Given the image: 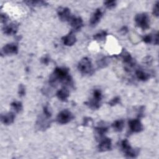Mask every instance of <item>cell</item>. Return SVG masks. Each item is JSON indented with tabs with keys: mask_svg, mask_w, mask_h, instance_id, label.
Instances as JSON below:
<instances>
[{
	"mask_svg": "<svg viewBox=\"0 0 159 159\" xmlns=\"http://www.w3.org/2000/svg\"><path fill=\"white\" fill-rule=\"evenodd\" d=\"M57 82H60L63 84L71 86L73 81L69 73V69L66 67H57L49 78V83L53 85Z\"/></svg>",
	"mask_w": 159,
	"mask_h": 159,
	"instance_id": "obj_1",
	"label": "cell"
},
{
	"mask_svg": "<svg viewBox=\"0 0 159 159\" xmlns=\"http://www.w3.org/2000/svg\"><path fill=\"white\" fill-rule=\"evenodd\" d=\"M78 69L83 75H91L94 73L91 61L88 57H84L80 61L78 65Z\"/></svg>",
	"mask_w": 159,
	"mask_h": 159,
	"instance_id": "obj_2",
	"label": "cell"
},
{
	"mask_svg": "<svg viewBox=\"0 0 159 159\" xmlns=\"http://www.w3.org/2000/svg\"><path fill=\"white\" fill-rule=\"evenodd\" d=\"M135 22L136 25L143 30L150 27V18L145 12L137 14L135 17Z\"/></svg>",
	"mask_w": 159,
	"mask_h": 159,
	"instance_id": "obj_3",
	"label": "cell"
},
{
	"mask_svg": "<svg viewBox=\"0 0 159 159\" xmlns=\"http://www.w3.org/2000/svg\"><path fill=\"white\" fill-rule=\"evenodd\" d=\"M121 148L127 157L135 158L139 155V150L133 148L127 139H124L121 142Z\"/></svg>",
	"mask_w": 159,
	"mask_h": 159,
	"instance_id": "obj_4",
	"label": "cell"
},
{
	"mask_svg": "<svg viewBox=\"0 0 159 159\" xmlns=\"http://www.w3.org/2000/svg\"><path fill=\"white\" fill-rule=\"evenodd\" d=\"M74 116L73 114L68 109H64L60 112L57 117V121L61 124H65L70 122Z\"/></svg>",
	"mask_w": 159,
	"mask_h": 159,
	"instance_id": "obj_5",
	"label": "cell"
},
{
	"mask_svg": "<svg viewBox=\"0 0 159 159\" xmlns=\"http://www.w3.org/2000/svg\"><path fill=\"white\" fill-rule=\"evenodd\" d=\"M50 117H51L45 115L44 113L40 116L36 122L37 128L39 130H45L48 128L51 124Z\"/></svg>",
	"mask_w": 159,
	"mask_h": 159,
	"instance_id": "obj_6",
	"label": "cell"
},
{
	"mask_svg": "<svg viewBox=\"0 0 159 159\" xmlns=\"http://www.w3.org/2000/svg\"><path fill=\"white\" fill-rule=\"evenodd\" d=\"M57 14L60 20L63 22H69L72 17L70 9L66 7H58Z\"/></svg>",
	"mask_w": 159,
	"mask_h": 159,
	"instance_id": "obj_7",
	"label": "cell"
},
{
	"mask_svg": "<svg viewBox=\"0 0 159 159\" xmlns=\"http://www.w3.org/2000/svg\"><path fill=\"white\" fill-rule=\"evenodd\" d=\"M129 126L132 132L139 133L143 130V126L139 119H135L129 120Z\"/></svg>",
	"mask_w": 159,
	"mask_h": 159,
	"instance_id": "obj_8",
	"label": "cell"
},
{
	"mask_svg": "<svg viewBox=\"0 0 159 159\" xmlns=\"http://www.w3.org/2000/svg\"><path fill=\"white\" fill-rule=\"evenodd\" d=\"M112 148L111 140L109 138L104 137L99 140L98 149L99 152H106L111 150Z\"/></svg>",
	"mask_w": 159,
	"mask_h": 159,
	"instance_id": "obj_9",
	"label": "cell"
},
{
	"mask_svg": "<svg viewBox=\"0 0 159 159\" xmlns=\"http://www.w3.org/2000/svg\"><path fill=\"white\" fill-rule=\"evenodd\" d=\"M69 22L70 23V25L73 28L72 31L73 32L79 31L83 26V21L80 17L72 16Z\"/></svg>",
	"mask_w": 159,
	"mask_h": 159,
	"instance_id": "obj_10",
	"label": "cell"
},
{
	"mask_svg": "<svg viewBox=\"0 0 159 159\" xmlns=\"http://www.w3.org/2000/svg\"><path fill=\"white\" fill-rule=\"evenodd\" d=\"M19 28V24L16 22H13L4 26L2 29L3 33L7 35H12L17 33Z\"/></svg>",
	"mask_w": 159,
	"mask_h": 159,
	"instance_id": "obj_11",
	"label": "cell"
},
{
	"mask_svg": "<svg viewBox=\"0 0 159 159\" xmlns=\"http://www.w3.org/2000/svg\"><path fill=\"white\" fill-rule=\"evenodd\" d=\"M2 52L6 55L17 54L18 53V46L14 43H7L2 47Z\"/></svg>",
	"mask_w": 159,
	"mask_h": 159,
	"instance_id": "obj_12",
	"label": "cell"
},
{
	"mask_svg": "<svg viewBox=\"0 0 159 159\" xmlns=\"http://www.w3.org/2000/svg\"><path fill=\"white\" fill-rule=\"evenodd\" d=\"M62 42L64 45L66 46H71L74 45L76 41V38L73 33V31H71L66 35L63 36L61 38Z\"/></svg>",
	"mask_w": 159,
	"mask_h": 159,
	"instance_id": "obj_13",
	"label": "cell"
},
{
	"mask_svg": "<svg viewBox=\"0 0 159 159\" xmlns=\"http://www.w3.org/2000/svg\"><path fill=\"white\" fill-rule=\"evenodd\" d=\"M102 16V12L101 9H97L95 12L92 14L90 19V25L91 26L96 25L100 20Z\"/></svg>",
	"mask_w": 159,
	"mask_h": 159,
	"instance_id": "obj_14",
	"label": "cell"
},
{
	"mask_svg": "<svg viewBox=\"0 0 159 159\" xmlns=\"http://www.w3.org/2000/svg\"><path fill=\"white\" fill-rule=\"evenodd\" d=\"M15 117V114L13 112H10L2 114L1 116V120L4 125H10L14 122Z\"/></svg>",
	"mask_w": 159,
	"mask_h": 159,
	"instance_id": "obj_15",
	"label": "cell"
},
{
	"mask_svg": "<svg viewBox=\"0 0 159 159\" xmlns=\"http://www.w3.org/2000/svg\"><path fill=\"white\" fill-rule=\"evenodd\" d=\"M142 40L146 43H153L155 45H158V33L157 32L156 34H154L153 35H152L151 34L147 35L143 37Z\"/></svg>",
	"mask_w": 159,
	"mask_h": 159,
	"instance_id": "obj_16",
	"label": "cell"
},
{
	"mask_svg": "<svg viewBox=\"0 0 159 159\" xmlns=\"http://www.w3.org/2000/svg\"><path fill=\"white\" fill-rule=\"evenodd\" d=\"M56 95L60 101L65 102L67 101L70 95V92L67 88H62L57 91Z\"/></svg>",
	"mask_w": 159,
	"mask_h": 159,
	"instance_id": "obj_17",
	"label": "cell"
},
{
	"mask_svg": "<svg viewBox=\"0 0 159 159\" xmlns=\"http://www.w3.org/2000/svg\"><path fill=\"white\" fill-rule=\"evenodd\" d=\"M122 58L125 63H126L129 66H132L135 65V62L131 55L129 52L127 51L123 50L122 53H121Z\"/></svg>",
	"mask_w": 159,
	"mask_h": 159,
	"instance_id": "obj_18",
	"label": "cell"
},
{
	"mask_svg": "<svg viewBox=\"0 0 159 159\" xmlns=\"http://www.w3.org/2000/svg\"><path fill=\"white\" fill-rule=\"evenodd\" d=\"M101 101L100 100H98L97 99H95L94 98H92L91 99H89L88 101L86 102L85 104L87 105L91 109L94 110V109H98L101 106Z\"/></svg>",
	"mask_w": 159,
	"mask_h": 159,
	"instance_id": "obj_19",
	"label": "cell"
},
{
	"mask_svg": "<svg viewBox=\"0 0 159 159\" xmlns=\"http://www.w3.org/2000/svg\"><path fill=\"white\" fill-rule=\"evenodd\" d=\"M107 132V127L106 126H98L95 128L96 137L98 139H101L104 137H105V134Z\"/></svg>",
	"mask_w": 159,
	"mask_h": 159,
	"instance_id": "obj_20",
	"label": "cell"
},
{
	"mask_svg": "<svg viewBox=\"0 0 159 159\" xmlns=\"http://www.w3.org/2000/svg\"><path fill=\"white\" fill-rule=\"evenodd\" d=\"M112 127L115 131L120 132L124 127V120L122 119L116 120L112 123Z\"/></svg>",
	"mask_w": 159,
	"mask_h": 159,
	"instance_id": "obj_21",
	"label": "cell"
},
{
	"mask_svg": "<svg viewBox=\"0 0 159 159\" xmlns=\"http://www.w3.org/2000/svg\"><path fill=\"white\" fill-rule=\"evenodd\" d=\"M135 75L137 78L142 81H145L148 80L150 78V75L142 70H137L135 71Z\"/></svg>",
	"mask_w": 159,
	"mask_h": 159,
	"instance_id": "obj_22",
	"label": "cell"
},
{
	"mask_svg": "<svg viewBox=\"0 0 159 159\" xmlns=\"http://www.w3.org/2000/svg\"><path fill=\"white\" fill-rule=\"evenodd\" d=\"M11 106L14 111L17 113L20 112L22 110V104L20 101H13L11 104Z\"/></svg>",
	"mask_w": 159,
	"mask_h": 159,
	"instance_id": "obj_23",
	"label": "cell"
},
{
	"mask_svg": "<svg viewBox=\"0 0 159 159\" xmlns=\"http://www.w3.org/2000/svg\"><path fill=\"white\" fill-rule=\"evenodd\" d=\"M107 35V32L104 31V30H102V31H101L100 32H98L96 34H95L93 36V39L96 40H100L101 41V40H104Z\"/></svg>",
	"mask_w": 159,
	"mask_h": 159,
	"instance_id": "obj_24",
	"label": "cell"
},
{
	"mask_svg": "<svg viewBox=\"0 0 159 159\" xmlns=\"http://www.w3.org/2000/svg\"><path fill=\"white\" fill-rule=\"evenodd\" d=\"M24 2L27 4L29 6H45L47 4V3L43 1H24Z\"/></svg>",
	"mask_w": 159,
	"mask_h": 159,
	"instance_id": "obj_25",
	"label": "cell"
},
{
	"mask_svg": "<svg viewBox=\"0 0 159 159\" xmlns=\"http://www.w3.org/2000/svg\"><path fill=\"white\" fill-rule=\"evenodd\" d=\"M109 59L107 57H103L102 58H101L98 61V66L99 68H102L106 67V66H107L108 63H109Z\"/></svg>",
	"mask_w": 159,
	"mask_h": 159,
	"instance_id": "obj_26",
	"label": "cell"
},
{
	"mask_svg": "<svg viewBox=\"0 0 159 159\" xmlns=\"http://www.w3.org/2000/svg\"><path fill=\"white\" fill-rule=\"evenodd\" d=\"M105 6L108 9H112L116 6V1H106L104 2Z\"/></svg>",
	"mask_w": 159,
	"mask_h": 159,
	"instance_id": "obj_27",
	"label": "cell"
},
{
	"mask_svg": "<svg viewBox=\"0 0 159 159\" xmlns=\"http://www.w3.org/2000/svg\"><path fill=\"white\" fill-rule=\"evenodd\" d=\"M18 94H19V96L20 97H22L25 94V88L22 84H20L19 86Z\"/></svg>",
	"mask_w": 159,
	"mask_h": 159,
	"instance_id": "obj_28",
	"label": "cell"
},
{
	"mask_svg": "<svg viewBox=\"0 0 159 159\" xmlns=\"http://www.w3.org/2000/svg\"><path fill=\"white\" fill-rule=\"evenodd\" d=\"M120 98L119 96H116L115 98H114L112 99H111L109 102V105L111 106H114L115 105H116L117 104H119L120 102Z\"/></svg>",
	"mask_w": 159,
	"mask_h": 159,
	"instance_id": "obj_29",
	"label": "cell"
},
{
	"mask_svg": "<svg viewBox=\"0 0 159 159\" xmlns=\"http://www.w3.org/2000/svg\"><path fill=\"white\" fill-rule=\"evenodd\" d=\"M158 4H159V2L157 1L155 4L154 5L153 9V14L156 16L157 17H158L159 16V11H158Z\"/></svg>",
	"mask_w": 159,
	"mask_h": 159,
	"instance_id": "obj_30",
	"label": "cell"
},
{
	"mask_svg": "<svg viewBox=\"0 0 159 159\" xmlns=\"http://www.w3.org/2000/svg\"><path fill=\"white\" fill-rule=\"evenodd\" d=\"M92 122H93V120H92L91 118H90V117H85V118H84L83 124L84 126H88V125H89V124H91Z\"/></svg>",
	"mask_w": 159,
	"mask_h": 159,
	"instance_id": "obj_31",
	"label": "cell"
},
{
	"mask_svg": "<svg viewBox=\"0 0 159 159\" xmlns=\"http://www.w3.org/2000/svg\"><path fill=\"white\" fill-rule=\"evenodd\" d=\"M9 17L6 14H3L2 13L1 14V23H6L8 20Z\"/></svg>",
	"mask_w": 159,
	"mask_h": 159,
	"instance_id": "obj_32",
	"label": "cell"
},
{
	"mask_svg": "<svg viewBox=\"0 0 159 159\" xmlns=\"http://www.w3.org/2000/svg\"><path fill=\"white\" fill-rule=\"evenodd\" d=\"M41 61L42 63H43L45 65H47L50 61V58L48 57V55H45L43 58H42Z\"/></svg>",
	"mask_w": 159,
	"mask_h": 159,
	"instance_id": "obj_33",
	"label": "cell"
},
{
	"mask_svg": "<svg viewBox=\"0 0 159 159\" xmlns=\"http://www.w3.org/2000/svg\"><path fill=\"white\" fill-rule=\"evenodd\" d=\"M120 32H121L123 34H126V33L128 32V29H127V27H125V26L123 27L120 29Z\"/></svg>",
	"mask_w": 159,
	"mask_h": 159,
	"instance_id": "obj_34",
	"label": "cell"
}]
</instances>
